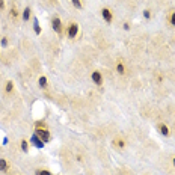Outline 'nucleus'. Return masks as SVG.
Instances as JSON below:
<instances>
[{
	"instance_id": "1",
	"label": "nucleus",
	"mask_w": 175,
	"mask_h": 175,
	"mask_svg": "<svg viewBox=\"0 0 175 175\" xmlns=\"http://www.w3.org/2000/svg\"><path fill=\"white\" fill-rule=\"evenodd\" d=\"M50 23H51V29L58 33L59 38H62L63 36V23H62V20L59 18L58 15H53L51 20H50Z\"/></svg>"
},
{
	"instance_id": "2",
	"label": "nucleus",
	"mask_w": 175,
	"mask_h": 175,
	"mask_svg": "<svg viewBox=\"0 0 175 175\" xmlns=\"http://www.w3.org/2000/svg\"><path fill=\"white\" fill-rule=\"evenodd\" d=\"M35 133L42 139L44 143H48L50 140H51V133L48 131L47 127H39V129H35Z\"/></svg>"
},
{
	"instance_id": "3",
	"label": "nucleus",
	"mask_w": 175,
	"mask_h": 175,
	"mask_svg": "<svg viewBox=\"0 0 175 175\" xmlns=\"http://www.w3.org/2000/svg\"><path fill=\"white\" fill-rule=\"evenodd\" d=\"M79 30H80L79 24L77 23H70L68 24V27H67V36H68L70 39H76L77 35H79Z\"/></svg>"
},
{
	"instance_id": "4",
	"label": "nucleus",
	"mask_w": 175,
	"mask_h": 175,
	"mask_svg": "<svg viewBox=\"0 0 175 175\" xmlns=\"http://www.w3.org/2000/svg\"><path fill=\"white\" fill-rule=\"evenodd\" d=\"M91 79H92V82L95 83L97 86H103L104 79H103V74H101L100 71H94L92 74H91Z\"/></svg>"
},
{
	"instance_id": "5",
	"label": "nucleus",
	"mask_w": 175,
	"mask_h": 175,
	"mask_svg": "<svg viewBox=\"0 0 175 175\" xmlns=\"http://www.w3.org/2000/svg\"><path fill=\"white\" fill-rule=\"evenodd\" d=\"M101 17H103V20H104L107 24H110L113 21V14H112V11H110L109 8H103V9H101Z\"/></svg>"
},
{
	"instance_id": "6",
	"label": "nucleus",
	"mask_w": 175,
	"mask_h": 175,
	"mask_svg": "<svg viewBox=\"0 0 175 175\" xmlns=\"http://www.w3.org/2000/svg\"><path fill=\"white\" fill-rule=\"evenodd\" d=\"M30 143H32V145H35L36 148H39V150H41V148H44V145H46V143L42 142V139H41L36 133H33V134L30 136Z\"/></svg>"
},
{
	"instance_id": "7",
	"label": "nucleus",
	"mask_w": 175,
	"mask_h": 175,
	"mask_svg": "<svg viewBox=\"0 0 175 175\" xmlns=\"http://www.w3.org/2000/svg\"><path fill=\"white\" fill-rule=\"evenodd\" d=\"M112 145L115 147V148H118V150H124L125 148V140H124V138H115V139L112 140Z\"/></svg>"
},
{
	"instance_id": "8",
	"label": "nucleus",
	"mask_w": 175,
	"mask_h": 175,
	"mask_svg": "<svg viewBox=\"0 0 175 175\" xmlns=\"http://www.w3.org/2000/svg\"><path fill=\"white\" fill-rule=\"evenodd\" d=\"M157 130H159V133H160L162 136H164V138H169V134H171V131H169V129H168V125L163 124V122H160V124L157 125Z\"/></svg>"
},
{
	"instance_id": "9",
	"label": "nucleus",
	"mask_w": 175,
	"mask_h": 175,
	"mask_svg": "<svg viewBox=\"0 0 175 175\" xmlns=\"http://www.w3.org/2000/svg\"><path fill=\"white\" fill-rule=\"evenodd\" d=\"M116 72L119 76H124V74H125V63H124V60H121V59L116 60Z\"/></svg>"
},
{
	"instance_id": "10",
	"label": "nucleus",
	"mask_w": 175,
	"mask_h": 175,
	"mask_svg": "<svg viewBox=\"0 0 175 175\" xmlns=\"http://www.w3.org/2000/svg\"><path fill=\"white\" fill-rule=\"evenodd\" d=\"M21 18H23V21H29V20L32 18V9H30V6H26L23 9Z\"/></svg>"
},
{
	"instance_id": "11",
	"label": "nucleus",
	"mask_w": 175,
	"mask_h": 175,
	"mask_svg": "<svg viewBox=\"0 0 175 175\" xmlns=\"http://www.w3.org/2000/svg\"><path fill=\"white\" fill-rule=\"evenodd\" d=\"M38 86H39L41 89H47V86H48V80H47L46 76H39V79H38Z\"/></svg>"
},
{
	"instance_id": "12",
	"label": "nucleus",
	"mask_w": 175,
	"mask_h": 175,
	"mask_svg": "<svg viewBox=\"0 0 175 175\" xmlns=\"http://www.w3.org/2000/svg\"><path fill=\"white\" fill-rule=\"evenodd\" d=\"M9 17H11V20H14V21L20 17V12H18V9H17V6H15V5L12 6L11 11H9Z\"/></svg>"
},
{
	"instance_id": "13",
	"label": "nucleus",
	"mask_w": 175,
	"mask_h": 175,
	"mask_svg": "<svg viewBox=\"0 0 175 175\" xmlns=\"http://www.w3.org/2000/svg\"><path fill=\"white\" fill-rule=\"evenodd\" d=\"M33 30H35L36 35H41V32H42V29H41V24L38 21V18L33 17Z\"/></svg>"
},
{
	"instance_id": "14",
	"label": "nucleus",
	"mask_w": 175,
	"mask_h": 175,
	"mask_svg": "<svg viewBox=\"0 0 175 175\" xmlns=\"http://www.w3.org/2000/svg\"><path fill=\"white\" fill-rule=\"evenodd\" d=\"M0 172H8V160L0 157Z\"/></svg>"
},
{
	"instance_id": "15",
	"label": "nucleus",
	"mask_w": 175,
	"mask_h": 175,
	"mask_svg": "<svg viewBox=\"0 0 175 175\" xmlns=\"http://www.w3.org/2000/svg\"><path fill=\"white\" fill-rule=\"evenodd\" d=\"M29 147H30V143H29L26 139H21V142H20V148H21V151H23V152H29V150H30Z\"/></svg>"
},
{
	"instance_id": "16",
	"label": "nucleus",
	"mask_w": 175,
	"mask_h": 175,
	"mask_svg": "<svg viewBox=\"0 0 175 175\" xmlns=\"http://www.w3.org/2000/svg\"><path fill=\"white\" fill-rule=\"evenodd\" d=\"M35 175H53V172L50 169H46V168H39L35 171Z\"/></svg>"
},
{
	"instance_id": "17",
	"label": "nucleus",
	"mask_w": 175,
	"mask_h": 175,
	"mask_svg": "<svg viewBox=\"0 0 175 175\" xmlns=\"http://www.w3.org/2000/svg\"><path fill=\"white\" fill-rule=\"evenodd\" d=\"M168 23L171 24L172 27H175V11H171L168 14Z\"/></svg>"
},
{
	"instance_id": "18",
	"label": "nucleus",
	"mask_w": 175,
	"mask_h": 175,
	"mask_svg": "<svg viewBox=\"0 0 175 175\" xmlns=\"http://www.w3.org/2000/svg\"><path fill=\"white\" fill-rule=\"evenodd\" d=\"M5 92L6 94H12L14 92V82H6V86H5Z\"/></svg>"
},
{
	"instance_id": "19",
	"label": "nucleus",
	"mask_w": 175,
	"mask_h": 175,
	"mask_svg": "<svg viewBox=\"0 0 175 175\" xmlns=\"http://www.w3.org/2000/svg\"><path fill=\"white\" fill-rule=\"evenodd\" d=\"M71 3H72V6H74L76 9H83L82 0H71Z\"/></svg>"
},
{
	"instance_id": "20",
	"label": "nucleus",
	"mask_w": 175,
	"mask_h": 175,
	"mask_svg": "<svg viewBox=\"0 0 175 175\" xmlns=\"http://www.w3.org/2000/svg\"><path fill=\"white\" fill-rule=\"evenodd\" d=\"M8 42H9V41H8V38H6V36H3V38L0 39V46H2V47H8Z\"/></svg>"
},
{
	"instance_id": "21",
	"label": "nucleus",
	"mask_w": 175,
	"mask_h": 175,
	"mask_svg": "<svg viewBox=\"0 0 175 175\" xmlns=\"http://www.w3.org/2000/svg\"><path fill=\"white\" fill-rule=\"evenodd\" d=\"M142 14H143V18H148V20L151 18V11H150V9H143Z\"/></svg>"
},
{
	"instance_id": "22",
	"label": "nucleus",
	"mask_w": 175,
	"mask_h": 175,
	"mask_svg": "<svg viewBox=\"0 0 175 175\" xmlns=\"http://www.w3.org/2000/svg\"><path fill=\"white\" fill-rule=\"evenodd\" d=\"M6 8V3H5V0H0V11H3Z\"/></svg>"
},
{
	"instance_id": "23",
	"label": "nucleus",
	"mask_w": 175,
	"mask_h": 175,
	"mask_svg": "<svg viewBox=\"0 0 175 175\" xmlns=\"http://www.w3.org/2000/svg\"><path fill=\"white\" fill-rule=\"evenodd\" d=\"M122 27H124V30H130V23H124Z\"/></svg>"
},
{
	"instance_id": "24",
	"label": "nucleus",
	"mask_w": 175,
	"mask_h": 175,
	"mask_svg": "<svg viewBox=\"0 0 175 175\" xmlns=\"http://www.w3.org/2000/svg\"><path fill=\"white\" fill-rule=\"evenodd\" d=\"M172 164H174V168H175V157H172Z\"/></svg>"
}]
</instances>
